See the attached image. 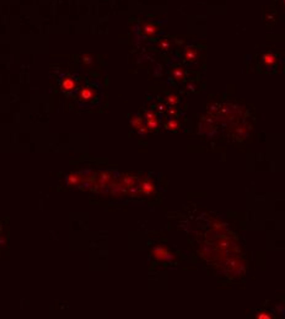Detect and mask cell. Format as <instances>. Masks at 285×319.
<instances>
[{
    "label": "cell",
    "instance_id": "1",
    "mask_svg": "<svg viewBox=\"0 0 285 319\" xmlns=\"http://www.w3.org/2000/svg\"><path fill=\"white\" fill-rule=\"evenodd\" d=\"M243 108L236 105H231V103H221V105H216V108H211L210 113L213 115V118L222 124H231V123H236L240 119H242L243 115Z\"/></svg>",
    "mask_w": 285,
    "mask_h": 319
},
{
    "label": "cell",
    "instance_id": "2",
    "mask_svg": "<svg viewBox=\"0 0 285 319\" xmlns=\"http://www.w3.org/2000/svg\"><path fill=\"white\" fill-rule=\"evenodd\" d=\"M153 255L155 259L157 260H161V261H169V260H172L173 259V255L172 253H170L166 248L159 245V247H155L153 249Z\"/></svg>",
    "mask_w": 285,
    "mask_h": 319
},
{
    "label": "cell",
    "instance_id": "3",
    "mask_svg": "<svg viewBox=\"0 0 285 319\" xmlns=\"http://www.w3.org/2000/svg\"><path fill=\"white\" fill-rule=\"evenodd\" d=\"M95 90H94V87H90V86H85V87H83L81 90H80V92H79V98L81 100V101H84V102H90V101H92L94 98H95Z\"/></svg>",
    "mask_w": 285,
    "mask_h": 319
},
{
    "label": "cell",
    "instance_id": "4",
    "mask_svg": "<svg viewBox=\"0 0 285 319\" xmlns=\"http://www.w3.org/2000/svg\"><path fill=\"white\" fill-rule=\"evenodd\" d=\"M60 87L64 92H71L76 87V82L71 76H64L60 81Z\"/></svg>",
    "mask_w": 285,
    "mask_h": 319
},
{
    "label": "cell",
    "instance_id": "5",
    "mask_svg": "<svg viewBox=\"0 0 285 319\" xmlns=\"http://www.w3.org/2000/svg\"><path fill=\"white\" fill-rule=\"evenodd\" d=\"M250 125H238V126H235L234 128V136L238 140H243L247 135H248V131H250Z\"/></svg>",
    "mask_w": 285,
    "mask_h": 319
},
{
    "label": "cell",
    "instance_id": "6",
    "mask_svg": "<svg viewBox=\"0 0 285 319\" xmlns=\"http://www.w3.org/2000/svg\"><path fill=\"white\" fill-rule=\"evenodd\" d=\"M157 30H159L157 26L151 23V22H146V23H144L141 26V31H143V33L145 36H154L157 32Z\"/></svg>",
    "mask_w": 285,
    "mask_h": 319
},
{
    "label": "cell",
    "instance_id": "7",
    "mask_svg": "<svg viewBox=\"0 0 285 319\" xmlns=\"http://www.w3.org/2000/svg\"><path fill=\"white\" fill-rule=\"evenodd\" d=\"M198 57V49L194 48V47H188L186 50H185V59L187 62H193Z\"/></svg>",
    "mask_w": 285,
    "mask_h": 319
},
{
    "label": "cell",
    "instance_id": "8",
    "mask_svg": "<svg viewBox=\"0 0 285 319\" xmlns=\"http://www.w3.org/2000/svg\"><path fill=\"white\" fill-rule=\"evenodd\" d=\"M277 62V55L273 54V53H266L263 55V63L267 65V66H271V65H274Z\"/></svg>",
    "mask_w": 285,
    "mask_h": 319
},
{
    "label": "cell",
    "instance_id": "9",
    "mask_svg": "<svg viewBox=\"0 0 285 319\" xmlns=\"http://www.w3.org/2000/svg\"><path fill=\"white\" fill-rule=\"evenodd\" d=\"M146 122V128L149 129V131L151 130V131H154V130H156L157 128H159V125H160V120L155 117V118H151V119H148V120H145Z\"/></svg>",
    "mask_w": 285,
    "mask_h": 319
},
{
    "label": "cell",
    "instance_id": "10",
    "mask_svg": "<svg viewBox=\"0 0 285 319\" xmlns=\"http://www.w3.org/2000/svg\"><path fill=\"white\" fill-rule=\"evenodd\" d=\"M141 190H143V193H145V194H151V193L155 190V187H154V184H153L150 181H145V182H143V184H141Z\"/></svg>",
    "mask_w": 285,
    "mask_h": 319
},
{
    "label": "cell",
    "instance_id": "11",
    "mask_svg": "<svg viewBox=\"0 0 285 319\" xmlns=\"http://www.w3.org/2000/svg\"><path fill=\"white\" fill-rule=\"evenodd\" d=\"M178 128H180V123H178L176 119H173L172 117H170V119H167V123H166V129L175 131V130H177Z\"/></svg>",
    "mask_w": 285,
    "mask_h": 319
},
{
    "label": "cell",
    "instance_id": "12",
    "mask_svg": "<svg viewBox=\"0 0 285 319\" xmlns=\"http://www.w3.org/2000/svg\"><path fill=\"white\" fill-rule=\"evenodd\" d=\"M130 124L138 130L140 126L144 125V120H143V118H141L140 115H134V117L132 118V120H130Z\"/></svg>",
    "mask_w": 285,
    "mask_h": 319
},
{
    "label": "cell",
    "instance_id": "13",
    "mask_svg": "<svg viewBox=\"0 0 285 319\" xmlns=\"http://www.w3.org/2000/svg\"><path fill=\"white\" fill-rule=\"evenodd\" d=\"M173 78H175L176 80H178V81L183 80V78H185V71L182 70V68H176V69L173 70Z\"/></svg>",
    "mask_w": 285,
    "mask_h": 319
},
{
    "label": "cell",
    "instance_id": "14",
    "mask_svg": "<svg viewBox=\"0 0 285 319\" xmlns=\"http://www.w3.org/2000/svg\"><path fill=\"white\" fill-rule=\"evenodd\" d=\"M166 102H167V105H170V106H176V105L180 102V98H178V96H176V95H169L167 98H166Z\"/></svg>",
    "mask_w": 285,
    "mask_h": 319
},
{
    "label": "cell",
    "instance_id": "15",
    "mask_svg": "<svg viewBox=\"0 0 285 319\" xmlns=\"http://www.w3.org/2000/svg\"><path fill=\"white\" fill-rule=\"evenodd\" d=\"M170 46H171V43H170L169 39H164V41L160 42V48L164 49V50H167L170 48Z\"/></svg>",
    "mask_w": 285,
    "mask_h": 319
},
{
    "label": "cell",
    "instance_id": "16",
    "mask_svg": "<svg viewBox=\"0 0 285 319\" xmlns=\"http://www.w3.org/2000/svg\"><path fill=\"white\" fill-rule=\"evenodd\" d=\"M145 120H148V119H151V118H155L156 117V114H155V112L153 110V109H148V110H145Z\"/></svg>",
    "mask_w": 285,
    "mask_h": 319
},
{
    "label": "cell",
    "instance_id": "17",
    "mask_svg": "<svg viewBox=\"0 0 285 319\" xmlns=\"http://www.w3.org/2000/svg\"><path fill=\"white\" fill-rule=\"evenodd\" d=\"M83 62H84L85 64H91V63H92V57L84 54V55H83Z\"/></svg>",
    "mask_w": 285,
    "mask_h": 319
},
{
    "label": "cell",
    "instance_id": "18",
    "mask_svg": "<svg viewBox=\"0 0 285 319\" xmlns=\"http://www.w3.org/2000/svg\"><path fill=\"white\" fill-rule=\"evenodd\" d=\"M136 131H138V133H139L140 135H145V134H146V133L149 131V129L146 128V125H143V126H140V128H139V129H138Z\"/></svg>",
    "mask_w": 285,
    "mask_h": 319
},
{
    "label": "cell",
    "instance_id": "19",
    "mask_svg": "<svg viewBox=\"0 0 285 319\" xmlns=\"http://www.w3.org/2000/svg\"><path fill=\"white\" fill-rule=\"evenodd\" d=\"M257 318L258 319H269V318H272V317H271L268 313H264V312H263V313H258V314H257Z\"/></svg>",
    "mask_w": 285,
    "mask_h": 319
},
{
    "label": "cell",
    "instance_id": "20",
    "mask_svg": "<svg viewBox=\"0 0 285 319\" xmlns=\"http://www.w3.org/2000/svg\"><path fill=\"white\" fill-rule=\"evenodd\" d=\"M283 2H284V4H285V0H283Z\"/></svg>",
    "mask_w": 285,
    "mask_h": 319
}]
</instances>
